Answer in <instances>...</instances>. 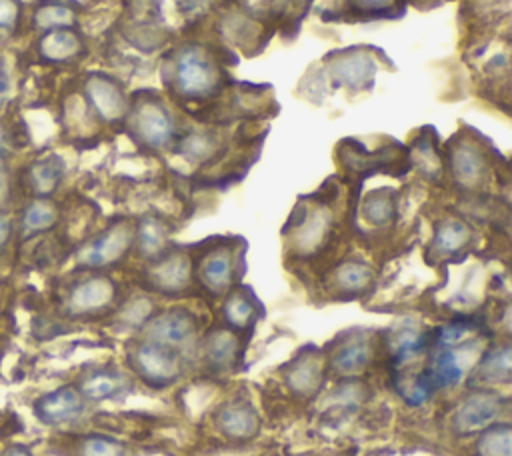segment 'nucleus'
<instances>
[{
  "label": "nucleus",
  "mask_w": 512,
  "mask_h": 456,
  "mask_svg": "<svg viewBox=\"0 0 512 456\" xmlns=\"http://www.w3.org/2000/svg\"><path fill=\"white\" fill-rule=\"evenodd\" d=\"M130 358L138 376L152 386H168L182 374L180 354L162 344L144 340L132 350Z\"/></svg>",
  "instance_id": "obj_1"
},
{
  "label": "nucleus",
  "mask_w": 512,
  "mask_h": 456,
  "mask_svg": "<svg viewBox=\"0 0 512 456\" xmlns=\"http://www.w3.org/2000/svg\"><path fill=\"white\" fill-rule=\"evenodd\" d=\"M506 400L488 390L472 392L462 400L452 416V426L458 434H474L492 426V422L502 414Z\"/></svg>",
  "instance_id": "obj_2"
},
{
  "label": "nucleus",
  "mask_w": 512,
  "mask_h": 456,
  "mask_svg": "<svg viewBox=\"0 0 512 456\" xmlns=\"http://www.w3.org/2000/svg\"><path fill=\"white\" fill-rule=\"evenodd\" d=\"M34 416L46 426L76 422L86 410V398L78 386H60L34 400Z\"/></svg>",
  "instance_id": "obj_3"
},
{
  "label": "nucleus",
  "mask_w": 512,
  "mask_h": 456,
  "mask_svg": "<svg viewBox=\"0 0 512 456\" xmlns=\"http://www.w3.org/2000/svg\"><path fill=\"white\" fill-rule=\"evenodd\" d=\"M196 332L194 318L184 310H168L164 314H158L150 318L144 324V340L162 344L168 348H182L186 346Z\"/></svg>",
  "instance_id": "obj_4"
},
{
  "label": "nucleus",
  "mask_w": 512,
  "mask_h": 456,
  "mask_svg": "<svg viewBox=\"0 0 512 456\" xmlns=\"http://www.w3.org/2000/svg\"><path fill=\"white\" fill-rule=\"evenodd\" d=\"M132 242V230L128 224L120 222L102 232L98 238L88 242L78 252V262L88 268H102L108 264H114L124 256V252L130 248Z\"/></svg>",
  "instance_id": "obj_5"
},
{
  "label": "nucleus",
  "mask_w": 512,
  "mask_h": 456,
  "mask_svg": "<svg viewBox=\"0 0 512 456\" xmlns=\"http://www.w3.org/2000/svg\"><path fill=\"white\" fill-rule=\"evenodd\" d=\"M470 340V338H468ZM466 342V340H462ZM462 342L456 344H436V350L432 354V360L426 368V374L432 382L434 388H446V386H454L462 380V376L466 374L468 366H470V356H472V348L462 350Z\"/></svg>",
  "instance_id": "obj_6"
},
{
  "label": "nucleus",
  "mask_w": 512,
  "mask_h": 456,
  "mask_svg": "<svg viewBox=\"0 0 512 456\" xmlns=\"http://www.w3.org/2000/svg\"><path fill=\"white\" fill-rule=\"evenodd\" d=\"M216 82L212 64L198 50H184L176 64V86L182 94H206Z\"/></svg>",
  "instance_id": "obj_7"
},
{
  "label": "nucleus",
  "mask_w": 512,
  "mask_h": 456,
  "mask_svg": "<svg viewBox=\"0 0 512 456\" xmlns=\"http://www.w3.org/2000/svg\"><path fill=\"white\" fill-rule=\"evenodd\" d=\"M216 428L232 440H250L258 434L260 418L246 400H230L216 412Z\"/></svg>",
  "instance_id": "obj_8"
},
{
  "label": "nucleus",
  "mask_w": 512,
  "mask_h": 456,
  "mask_svg": "<svg viewBox=\"0 0 512 456\" xmlns=\"http://www.w3.org/2000/svg\"><path fill=\"white\" fill-rule=\"evenodd\" d=\"M116 288L112 284V280L104 278V276H94L88 278L80 284H76L68 298H66V310L70 314H92V312H100L106 306H110V302L114 300Z\"/></svg>",
  "instance_id": "obj_9"
},
{
  "label": "nucleus",
  "mask_w": 512,
  "mask_h": 456,
  "mask_svg": "<svg viewBox=\"0 0 512 456\" xmlns=\"http://www.w3.org/2000/svg\"><path fill=\"white\" fill-rule=\"evenodd\" d=\"M372 352H374V344L368 334H362V332L348 334L346 340H342L334 348L330 358V368L338 376H356L368 366Z\"/></svg>",
  "instance_id": "obj_10"
},
{
  "label": "nucleus",
  "mask_w": 512,
  "mask_h": 456,
  "mask_svg": "<svg viewBox=\"0 0 512 456\" xmlns=\"http://www.w3.org/2000/svg\"><path fill=\"white\" fill-rule=\"evenodd\" d=\"M316 348L302 350L286 366V384L298 396H314L322 384V362Z\"/></svg>",
  "instance_id": "obj_11"
},
{
  "label": "nucleus",
  "mask_w": 512,
  "mask_h": 456,
  "mask_svg": "<svg viewBox=\"0 0 512 456\" xmlns=\"http://www.w3.org/2000/svg\"><path fill=\"white\" fill-rule=\"evenodd\" d=\"M86 96L92 108L104 120H116L124 114V96L120 88L106 76H90L86 80Z\"/></svg>",
  "instance_id": "obj_12"
},
{
  "label": "nucleus",
  "mask_w": 512,
  "mask_h": 456,
  "mask_svg": "<svg viewBox=\"0 0 512 456\" xmlns=\"http://www.w3.org/2000/svg\"><path fill=\"white\" fill-rule=\"evenodd\" d=\"M134 128L150 146H164L172 138V120L158 104H144L136 114Z\"/></svg>",
  "instance_id": "obj_13"
},
{
  "label": "nucleus",
  "mask_w": 512,
  "mask_h": 456,
  "mask_svg": "<svg viewBox=\"0 0 512 456\" xmlns=\"http://www.w3.org/2000/svg\"><path fill=\"white\" fill-rule=\"evenodd\" d=\"M38 54L46 62H70L82 54V40L70 28L50 30L38 40Z\"/></svg>",
  "instance_id": "obj_14"
},
{
  "label": "nucleus",
  "mask_w": 512,
  "mask_h": 456,
  "mask_svg": "<svg viewBox=\"0 0 512 456\" xmlns=\"http://www.w3.org/2000/svg\"><path fill=\"white\" fill-rule=\"evenodd\" d=\"M126 388H128L126 376L114 368H96L88 372L78 386V390L86 400H110L126 392Z\"/></svg>",
  "instance_id": "obj_15"
},
{
  "label": "nucleus",
  "mask_w": 512,
  "mask_h": 456,
  "mask_svg": "<svg viewBox=\"0 0 512 456\" xmlns=\"http://www.w3.org/2000/svg\"><path fill=\"white\" fill-rule=\"evenodd\" d=\"M64 176V162L58 156H46L30 164L28 184L36 198L50 196Z\"/></svg>",
  "instance_id": "obj_16"
},
{
  "label": "nucleus",
  "mask_w": 512,
  "mask_h": 456,
  "mask_svg": "<svg viewBox=\"0 0 512 456\" xmlns=\"http://www.w3.org/2000/svg\"><path fill=\"white\" fill-rule=\"evenodd\" d=\"M190 278V266L188 260L182 254H172L164 258L152 272L150 280L152 284L162 292H180L186 288Z\"/></svg>",
  "instance_id": "obj_17"
},
{
  "label": "nucleus",
  "mask_w": 512,
  "mask_h": 456,
  "mask_svg": "<svg viewBox=\"0 0 512 456\" xmlns=\"http://www.w3.org/2000/svg\"><path fill=\"white\" fill-rule=\"evenodd\" d=\"M390 348H392L394 364L404 368L412 360L420 358L422 352L426 350V334L416 326H404L392 336Z\"/></svg>",
  "instance_id": "obj_18"
},
{
  "label": "nucleus",
  "mask_w": 512,
  "mask_h": 456,
  "mask_svg": "<svg viewBox=\"0 0 512 456\" xmlns=\"http://www.w3.org/2000/svg\"><path fill=\"white\" fill-rule=\"evenodd\" d=\"M510 374H512V350L508 344L488 350L478 362V370H476V376L480 380L494 382V384L510 382Z\"/></svg>",
  "instance_id": "obj_19"
},
{
  "label": "nucleus",
  "mask_w": 512,
  "mask_h": 456,
  "mask_svg": "<svg viewBox=\"0 0 512 456\" xmlns=\"http://www.w3.org/2000/svg\"><path fill=\"white\" fill-rule=\"evenodd\" d=\"M236 352H238V340L228 330L212 332L204 346L206 362L214 370H228L236 360Z\"/></svg>",
  "instance_id": "obj_20"
},
{
  "label": "nucleus",
  "mask_w": 512,
  "mask_h": 456,
  "mask_svg": "<svg viewBox=\"0 0 512 456\" xmlns=\"http://www.w3.org/2000/svg\"><path fill=\"white\" fill-rule=\"evenodd\" d=\"M200 278L204 286L214 292L222 294L232 284V260L226 252H212L200 268Z\"/></svg>",
  "instance_id": "obj_21"
},
{
  "label": "nucleus",
  "mask_w": 512,
  "mask_h": 456,
  "mask_svg": "<svg viewBox=\"0 0 512 456\" xmlns=\"http://www.w3.org/2000/svg\"><path fill=\"white\" fill-rule=\"evenodd\" d=\"M56 220H58L56 206L46 198H36L24 208L20 228L24 236H32V234L50 230L56 224Z\"/></svg>",
  "instance_id": "obj_22"
},
{
  "label": "nucleus",
  "mask_w": 512,
  "mask_h": 456,
  "mask_svg": "<svg viewBox=\"0 0 512 456\" xmlns=\"http://www.w3.org/2000/svg\"><path fill=\"white\" fill-rule=\"evenodd\" d=\"M76 22V14L70 6L60 2H44L32 14V26L38 32H50L60 28H72Z\"/></svg>",
  "instance_id": "obj_23"
},
{
  "label": "nucleus",
  "mask_w": 512,
  "mask_h": 456,
  "mask_svg": "<svg viewBox=\"0 0 512 456\" xmlns=\"http://www.w3.org/2000/svg\"><path fill=\"white\" fill-rule=\"evenodd\" d=\"M476 456H512L510 424L488 426L476 442Z\"/></svg>",
  "instance_id": "obj_24"
},
{
  "label": "nucleus",
  "mask_w": 512,
  "mask_h": 456,
  "mask_svg": "<svg viewBox=\"0 0 512 456\" xmlns=\"http://www.w3.org/2000/svg\"><path fill=\"white\" fill-rule=\"evenodd\" d=\"M452 166H454L456 178L462 184H474L480 178V172H482V160H480L478 152L470 146H460L454 152Z\"/></svg>",
  "instance_id": "obj_25"
},
{
  "label": "nucleus",
  "mask_w": 512,
  "mask_h": 456,
  "mask_svg": "<svg viewBox=\"0 0 512 456\" xmlns=\"http://www.w3.org/2000/svg\"><path fill=\"white\" fill-rule=\"evenodd\" d=\"M468 238H470V232L464 224L454 220L444 222L434 236V248L442 254H454L468 242Z\"/></svg>",
  "instance_id": "obj_26"
},
{
  "label": "nucleus",
  "mask_w": 512,
  "mask_h": 456,
  "mask_svg": "<svg viewBox=\"0 0 512 456\" xmlns=\"http://www.w3.org/2000/svg\"><path fill=\"white\" fill-rule=\"evenodd\" d=\"M370 282H372L370 268H366L364 264H358V262H348V264L340 266L336 272V284L348 292H360Z\"/></svg>",
  "instance_id": "obj_27"
},
{
  "label": "nucleus",
  "mask_w": 512,
  "mask_h": 456,
  "mask_svg": "<svg viewBox=\"0 0 512 456\" xmlns=\"http://www.w3.org/2000/svg\"><path fill=\"white\" fill-rule=\"evenodd\" d=\"M166 242V232L158 220H146L138 230V244L144 256H156Z\"/></svg>",
  "instance_id": "obj_28"
},
{
  "label": "nucleus",
  "mask_w": 512,
  "mask_h": 456,
  "mask_svg": "<svg viewBox=\"0 0 512 456\" xmlns=\"http://www.w3.org/2000/svg\"><path fill=\"white\" fill-rule=\"evenodd\" d=\"M252 316H254V306H252V302L244 294L236 292V294H232L226 300V304H224V318H226V322L230 326L244 328V326H248Z\"/></svg>",
  "instance_id": "obj_29"
},
{
  "label": "nucleus",
  "mask_w": 512,
  "mask_h": 456,
  "mask_svg": "<svg viewBox=\"0 0 512 456\" xmlns=\"http://www.w3.org/2000/svg\"><path fill=\"white\" fill-rule=\"evenodd\" d=\"M80 456H126L124 444L108 436H86L78 450Z\"/></svg>",
  "instance_id": "obj_30"
},
{
  "label": "nucleus",
  "mask_w": 512,
  "mask_h": 456,
  "mask_svg": "<svg viewBox=\"0 0 512 456\" xmlns=\"http://www.w3.org/2000/svg\"><path fill=\"white\" fill-rule=\"evenodd\" d=\"M392 212H394V202L388 192H382V190L374 192L364 202V214L374 224H382V222L390 220Z\"/></svg>",
  "instance_id": "obj_31"
},
{
  "label": "nucleus",
  "mask_w": 512,
  "mask_h": 456,
  "mask_svg": "<svg viewBox=\"0 0 512 456\" xmlns=\"http://www.w3.org/2000/svg\"><path fill=\"white\" fill-rule=\"evenodd\" d=\"M20 20L18 0H0V32H14Z\"/></svg>",
  "instance_id": "obj_32"
},
{
  "label": "nucleus",
  "mask_w": 512,
  "mask_h": 456,
  "mask_svg": "<svg viewBox=\"0 0 512 456\" xmlns=\"http://www.w3.org/2000/svg\"><path fill=\"white\" fill-rule=\"evenodd\" d=\"M184 152L192 158H204L212 152V142L206 136H192L184 142Z\"/></svg>",
  "instance_id": "obj_33"
},
{
  "label": "nucleus",
  "mask_w": 512,
  "mask_h": 456,
  "mask_svg": "<svg viewBox=\"0 0 512 456\" xmlns=\"http://www.w3.org/2000/svg\"><path fill=\"white\" fill-rule=\"evenodd\" d=\"M10 200V176H8V168L0 156V210L6 208Z\"/></svg>",
  "instance_id": "obj_34"
},
{
  "label": "nucleus",
  "mask_w": 512,
  "mask_h": 456,
  "mask_svg": "<svg viewBox=\"0 0 512 456\" xmlns=\"http://www.w3.org/2000/svg\"><path fill=\"white\" fill-rule=\"evenodd\" d=\"M354 4L362 10H370V12H376V10H384L392 4V0H354Z\"/></svg>",
  "instance_id": "obj_35"
},
{
  "label": "nucleus",
  "mask_w": 512,
  "mask_h": 456,
  "mask_svg": "<svg viewBox=\"0 0 512 456\" xmlns=\"http://www.w3.org/2000/svg\"><path fill=\"white\" fill-rule=\"evenodd\" d=\"M8 92H10V74H8V68L0 62V106L6 102Z\"/></svg>",
  "instance_id": "obj_36"
},
{
  "label": "nucleus",
  "mask_w": 512,
  "mask_h": 456,
  "mask_svg": "<svg viewBox=\"0 0 512 456\" xmlns=\"http://www.w3.org/2000/svg\"><path fill=\"white\" fill-rule=\"evenodd\" d=\"M10 236H12V220L8 216L0 214V250L8 244Z\"/></svg>",
  "instance_id": "obj_37"
},
{
  "label": "nucleus",
  "mask_w": 512,
  "mask_h": 456,
  "mask_svg": "<svg viewBox=\"0 0 512 456\" xmlns=\"http://www.w3.org/2000/svg\"><path fill=\"white\" fill-rule=\"evenodd\" d=\"M0 456H34V454L30 452V448H26L22 444H12Z\"/></svg>",
  "instance_id": "obj_38"
},
{
  "label": "nucleus",
  "mask_w": 512,
  "mask_h": 456,
  "mask_svg": "<svg viewBox=\"0 0 512 456\" xmlns=\"http://www.w3.org/2000/svg\"><path fill=\"white\" fill-rule=\"evenodd\" d=\"M6 150H8V134H6L4 124L0 122V156L6 154Z\"/></svg>",
  "instance_id": "obj_39"
}]
</instances>
